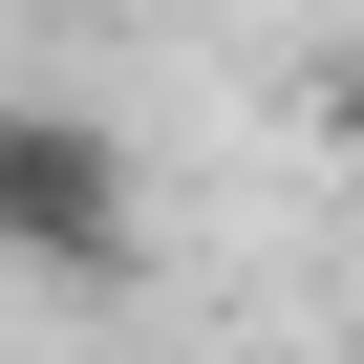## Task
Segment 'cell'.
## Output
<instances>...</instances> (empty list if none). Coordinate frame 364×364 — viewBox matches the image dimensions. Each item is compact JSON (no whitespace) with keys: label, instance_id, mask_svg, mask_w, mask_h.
I'll return each mask as SVG.
<instances>
[{"label":"cell","instance_id":"obj_1","mask_svg":"<svg viewBox=\"0 0 364 364\" xmlns=\"http://www.w3.org/2000/svg\"><path fill=\"white\" fill-rule=\"evenodd\" d=\"M129 236H150V193H129V150L86 129V107H0V279H129Z\"/></svg>","mask_w":364,"mask_h":364}]
</instances>
